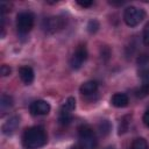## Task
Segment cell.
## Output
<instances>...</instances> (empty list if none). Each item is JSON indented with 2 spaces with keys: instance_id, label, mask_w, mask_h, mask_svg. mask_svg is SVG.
Listing matches in <instances>:
<instances>
[{
  "instance_id": "cell-17",
  "label": "cell",
  "mask_w": 149,
  "mask_h": 149,
  "mask_svg": "<svg viewBox=\"0 0 149 149\" xmlns=\"http://www.w3.org/2000/svg\"><path fill=\"white\" fill-rule=\"evenodd\" d=\"M98 29H99V22H98L97 20H91V21H88V23H87V30H88V33L93 34V33H95Z\"/></svg>"
},
{
  "instance_id": "cell-1",
  "label": "cell",
  "mask_w": 149,
  "mask_h": 149,
  "mask_svg": "<svg viewBox=\"0 0 149 149\" xmlns=\"http://www.w3.org/2000/svg\"><path fill=\"white\" fill-rule=\"evenodd\" d=\"M48 136L43 127L34 126L24 130L22 135V144L24 149H38L47 143Z\"/></svg>"
},
{
  "instance_id": "cell-12",
  "label": "cell",
  "mask_w": 149,
  "mask_h": 149,
  "mask_svg": "<svg viewBox=\"0 0 149 149\" xmlns=\"http://www.w3.org/2000/svg\"><path fill=\"white\" fill-rule=\"evenodd\" d=\"M111 102L114 107L121 108V107H126L128 105L129 99H128L127 94H125V93H115V94H113V97L111 99Z\"/></svg>"
},
{
  "instance_id": "cell-25",
  "label": "cell",
  "mask_w": 149,
  "mask_h": 149,
  "mask_svg": "<svg viewBox=\"0 0 149 149\" xmlns=\"http://www.w3.org/2000/svg\"><path fill=\"white\" fill-rule=\"evenodd\" d=\"M71 149H83L80 146H76V147H73V148H71Z\"/></svg>"
},
{
  "instance_id": "cell-5",
  "label": "cell",
  "mask_w": 149,
  "mask_h": 149,
  "mask_svg": "<svg viewBox=\"0 0 149 149\" xmlns=\"http://www.w3.org/2000/svg\"><path fill=\"white\" fill-rule=\"evenodd\" d=\"M65 26V19L62 16H50L43 20L42 28L47 34H55Z\"/></svg>"
},
{
  "instance_id": "cell-24",
  "label": "cell",
  "mask_w": 149,
  "mask_h": 149,
  "mask_svg": "<svg viewBox=\"0 0 149 149\" xmlns=\"http://www.w3.org/2000/svg\"><path fill=\"white\" fill-rule=\"evenodd\" d=\"M77 3L79 5V6H81V7H90V6H92L93 5V1H77Z\"/></svg>"
},
{
  "instance_id": "cell-4",
  "label": "cell",
  "mask_w": 149,
  "mask_h": 149,
  "mask_svg": "<svg viewBox=\"0 0 149 149\" xmlns=\"http://www.w3.org/2000/svg\"><path fill=\"white\" fill-rule=\"evenodd\" d=\"M34 26V15L30 12L19 13L16 16V28L21 35L28 34Z\"/></svg>"
},
{
  "instance_id": "cell-13",
  "label": "cell",
  "mask_w": 149,
  "mask_h": 149,
  "mask_svg": "<svg viewBox=\"0 0 149 149\" xmlns=\"http://www.w3.org/2000/svg\"><path fill=\"white\" fill-rule=\"evenodd\" d=\"M12 106H13V98L10 95L3 93L1 95V99H0V108H1V112H5V111L9 109Z\"/></svg>"
},
{
  "instance_id": "cell-9",
  "label": "cell",
  "mask_w": 149,
  "mask_h": 149,
  "mask_svg": "<svg viewBox=\"0 0 149 149\" xmlns=\"http://www.w3.org/2000/svg\"><path fill=\"white\" fill-rule=\"evenodd\" d=\"M19 125H20V118H19L17 115H13V116H10V118L2 125V128H1L2 134L7 135V136L12 135V134L17 129Z\"/></svg>"
},
{
  "instance_id": "cell-3",
  "label": "cell",
  "mask_w": 149,
  "mask_h": 149,
  "mask_svg": "<svg viewBox=\"0 0 149 149\" xmlns=\"http://www.w3.org/2000/svg\"><path fill=\"white\" fill-rule=\"evenodd\" d=\"M144 16H146L144 10L141 8L134 7V6L126 8L125 13H123V20H125L126 24L129 27H136L137 24H140L143 21Z\"/></svg>"
},
{
  "instance_id": "cell-10",
  "label": "cell",
  "mask_w": 149,
  "mask_h": 149,
  "mask_svg": "<svg viewBox=\"0 0 149 149\" xmlns=\"http://www.w3.org/2000/svg\"><path fill=\"white\" fill-rule=\"evenodd\" d=\"M19 76L26 85H30L34 80V71L30 66H21L19 69Z\"/></svg>"
},
{
  "instance_id": "cell-26",
  "label": "cell",
  "mask_w": 149,
  "mask_h": 149,
  "mask_svg": "<svg viewBox=\"0 0 149 149\" xmlns=\"http://www.w3.org/2000/svg\"><path fill=\"white\" fill-rule=\"evenodd\" d=\"M104 149H114V147H113V146H108V147H106V148H104Z\"/></svg>"
},
{
  "instance_id": "cell-6",
  "label": "cell",
  "mask_w": 149,
  "mask_h": 149,
  "mask_svg": "<svg viewBox=\"0 0 149 149\" xmlns=\"http://www.w3.org/2000/svg\"><path fill=\"white\" fill-rule=\"evenodd\" d=\"M76 107V100L73 97H69L66 99V101L64 102V105L62 106L61 108V112H59V118H58V121L62 123V125H68L71 120H72V111Z\"/></svg>"
},
{
  "instance_id": "cell-2",
  "label": "cell",
  "mask_w": 149,
  "mask_h": 149,
  "mask_svg": "<svg viewBox=\"0 0 149 149\" xmlns=\"http://www.w3.org/2000/svg\"><path fill=\"white\" fill-rule=\"evenodd\" d=\"M79 146L83 149H94L97 147V137L90 126L83 125L78 128Z\"/></svg>"
},
{
  "instance_id": "cell-22",
  "label": "cell",
  "mask_w": 149,
  "mask_h": 149,
  "mask_svg": "<svg viewBox=\"0 0 149 149\" xmlns=\"http://www.w3.org/2000/svg\"><path fill=\"white\" fill-rule=\"evenodd\" d=\"M148 61H149V57H148L147 55H142V56L137 59V62H139V64H140V65H144Z\"/></svg>"
},
{
  "instance_id": "cell-8",
  "label": "cell",
  "mask_w": 149,
  "mask_h": 149,
  "mask_svg": "<svg viewBox=\"0 0 149 149\" xmlns=\"http://www.w3.org/2000/svg\"><path fill=\"white\" fill-rule=\"evenodd\" d=\"M29 109L33 115H45L50 112V105L44 100H36L30 104Z\"/></svg>"
},
{
  "instance_id": "cell-19",
  "label": "cell",
  "mask_w": 149,
  "mask_h": 149,
  "mask_svg": "<svg viewBox=\"0 0 149 149\" xmlns=\"http://www.w3.org/2000/svg\"><path fill=\"white\" fill-rule=\"evenodd\" d=\"M140 77L143 83H149V69H144L140 72Z\"/></svg>"
},
{
  "instance_id": "cell-20",
  "label": "cell",
  "mask_w": 149,
  "mask_h": 149,
  "mask_svg": "<svg viewBox=\"0 0 149 149\" xmlns=\"http://www.w3.org/2000/svg\"><path fill=\"white\" fill-rule=\"evenodd\" d=\"M10 68L8 66V65H6V64H3V65H1V69H0V73H1V76L2 77H6V76H8L9 73H10Z\"/></svg>"
},
{
  "instance_id": "cell-11",
  "label": "cell",
  "mask_w": 149,
  "mask_h": 149,
  "mask_svg": "<svg viewBox=\"0 0 149 149\" xmlns=\"http://www.w3.org/2000/svg\"><path fill=\"white\" fill-rule=\"evenodd\" d=\"M97 90H98V83H97L95 80H88V81L84 83V84L80 86V88H79V91H80V93H81L83 95H91V94H94V93L97 92Z\"/></svg>"
},
{
  "instance_id": "cell-23",
  "label": "cell",
  "mask_w": 149,
  "mask_h": 149,
  "mask_svg": "<svg viewBox=\"0 0 149 149\" xmlns=\"http://www.w3.org/2000/svg\"><path fill=\"white\" fill-rule=\"evenodd\" d=\"M142 120H143V123L147 126V127H149V109L143 114V118H142Z\"/></svg>"
},
{
  "instance_id": "cell-14",
  "label": "cell",
  "mask_w": 149,
  "mask_h": 149,
  "mask_svg": "<svg viewBox=\"0 0 149 149\" xmlns=\"http://www.w3.org/2000/svg\"><path fill=\"white\" fill-rule=\"evenodd\" d=\"M149 94V83H143L139 88L135 90V95L137 98H144Z\"/></svg>"
},
{
  "instance_id": "cell-16",
  "label": "cell",
  "mask_w": 149,
  "mask_h": 149,
  "mask_svg": "<svg viewBox=\"0 0 149 149\" xmlns=\"http://www.w3.org/2000/svg\"><path fill=\"white\" fill-rule=\"evenodd\" d=\"M132 149H148V144L144 139L139 137V139L134 140V142L132 144Z\"/></svg>"
},
{
  "instance_id": "cell-15",
  "label": "cell",
  "mask_w": 149,
  "mask_h": 149,
  "mask_svg": "<svg viewBox=\"0 0 149 149\" xmlns=\"http://www.w3.org/2000/svg\"><path fill=\"white\" fill-rule=\"evenodd\" d=\"M98 129H99L100 134L104 135V136L107 135V134H109V132H111V123H109V121H107V120H102V121L99 123Z\"/></svg>"
},
{
  "instance_id": "cell-18",
  "label": "cell",
  "mask_w": 149,
  "mask_h": 149,
  "mask_svg": "<svg viewBox=\"0 0 149 149\" xmlns=\"http://www.w3.org/2000/svg\"><path fill=\"white\" fill-rule=\"evenodd\" d=\"M143 43L146 45H149V22L146 24L143 29Z\"/></svg>"
},
{
  "instance_id": "cell-7",
  "label": "cell",
  "mask_w": 149,
  "mask_h": 149,
  "mask_svg": "<svg viewBox=\"0 0 149 149\" xmlns=\"http://www.w3.org/2000/svg\"><path fill=\"white\" fill-rule=\"evenodd\" d=\"M87 58V50L84 45H79L77 48V50L73 52L71 59H70V65L73 70H78L81 68V65L84 64V62Z\"/></svg>"
},
{
  "instance_id": "cell-21",
  "label": "cell",
  "mask_w": 149,
  "mask_h": 149,
  "mask_svg": "<svg viewBox=\"0 0 149 149\" xmlns=\"http://www.w3.org/2000/svg\"><path fill=\"white\" fill-rule=\"evenodd\" d=\"M127 128H128V121H126L125 119H122V121L120 123V127H119V134L125 133L127 130Z\"/></svg>"
}]
</instances>
